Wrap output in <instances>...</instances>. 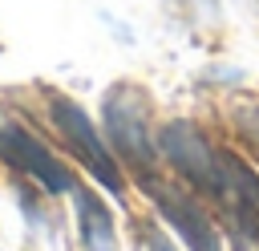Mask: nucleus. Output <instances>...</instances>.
<instances>
[{
    "label": "nucleus",
    "instance_id": "nucleus-3",
    "mask_svg": "<svg viewBox=\"0 0 259 251\" xmlns=\"http://www.w3.org/2000/svg\"><path fill=\"white\" fill-rule=\"evenodd\" d=\"M45 109H49V121H53L57 138L69 146V154H73V158H77V162H81L105 190L121 194V186H125V178H121V162H117V154L109 150V142L101 138V130L93 126V117H89L73 97L57 93V89L45 93Z\"/></svg>",
    "mask_w": 259,
    "mask_h": 251
},
{
    "label": "nucleus",
    "instance_id": "nucleus-6",
    "mask_svg": "<svg viewBox=\"0 0 259 251\" xmlns=\"http://www.w3.org/2000/svg\"><path fill=\"white\" fill-rule=\"evenodd\" d=\"M73 202H77V231L85 251H117V227L109 206L89 186H73Z\"/></svg>",
    "mask_w": 259,
    "mask_h": 251
},
{
    "label": "nucleus",
    "instance_id": "nucleus-1",
    "mask_svg": "<svg viewBox=\"0 0 259 251\" xmlns=\"http://www.w3.org/2000/svg\"><path fill=\"white\" fill-rule=\"evenodd\" d=\"M158 154L239 239L259 243V174L243 154L206 138V130L186 117L158 130Z\"/></svg>",
    "mask_w": 259,
    "mask_h": 251
},
{
    "label": "nucleus",
    "instance_id": "nucleus-7",
    "mask_svg": "<svg viewBox=\"0 0 259 251\" xmlns=\"http://www.w3.org/2000/svg\"><path fill=\"white\" fill-rule=\"evenodd\" d=\"M231 126L239 130V138H243V146L259 158V105H235L231 109Z\"/></svg>",
    "mask_w": 259,
    "mask_h": 251
},
{
    "label": "nucleus",
    "instance_id": "nucleus-5",
    "mask_svg": "<svg viewBox=\"0 0 259 251\" xmlns=\"http://www.w3.org/2000/svg\"><path fill=\"white\" fill-rule=\"evenodd\" d=\"M0 162H8L12 170L28 174L36 186L53 190V194H73V170L20 121L0 105Z\"/></svg>",
    "mask_w": 259,
    "mask_h": 251
},
{
    "label": "nucleus",
    "instance_id": "nucleus-4",
    "mask_svg": "<svg viewBox=\"0 0 259 251\" xmlns=\"http://www.w3.org/2000/svg\"><path fill=\"white\" fill-rule=\"evenodd\" d=\"M142 190L150 194V202H154V211L162 215V223L174 227L178 239H182L190 251H223L219 227H214L206 202H202L190 186L166 182L162 174H150V178H142Z\"/></svg>",
    "mask_w": 259,
    "mask_h": 251
},
{
    "label": "nucleus",
    "instance_id": "nucleus-2",
    "mask_svg": "<svg viewBox=\"0 0 259 251\" xmlns=\"http://www.w3.org/2000/svg\"><path fill=\"white\" fill-rule=\"evenodd\" d=\"M105 142L117 162L142 182L158 174V134L150 130V97L134 81H117L105 93Z\"/></svg>",
    "mask_w": 259,
    "mask_h": 251
},
{
    "label": "nucleus",
    "instance_id": "nucleus-8",
    "mask_svg": "<svg viewBox=\"0 0 259 251\" xmlns=\"http://www.w3.org/2000/svg\"><path fill=\"white\" fill-rule=\"evenodd\" d=\"M146 247H150V251H178V247H174L158 227H150V231H146Z\"/></svg>",
    "mask_w": 259,
    "mask_h": 251
}]
</instances>
